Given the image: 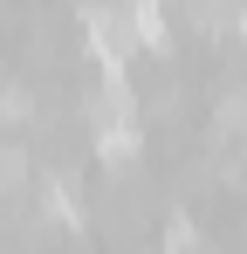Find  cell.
<instances>
[{"label": "cell", "mask_w": 247, "mask_h": 254, "mask_svg": "<svg viewBox=\"0 0 247 254\" xmlns=\"http://www.w3.org/2000/svg\"><path fill=\"white\" fill-rule=\"evenodd\" d=\"M82 48L96 55L103 76H130L137 35H130V21H124V7H89V14H82Z\"/></svg>", "instance_id": "1"}, {"label": "cell", "mask_w": 247, "mask_h": 254, "mask_svg": "<svg viewBox=\"0 0 247 254\" xmlns=\"http://www.w3.org/2000/svg\"><path fill=\"white\" fill-rule=\"evenodd\" d=\"M96 158L103 165H130L137 158V117H103L96 124Z\"/></svg>", "instance_id": "2"}, {"label": "cell", "mask_w": 247, "mask_h": 254, "mask_svg": "<svg viewBox=\"0 0 247 254\" xmlns=\"http://www.w3.org/2000/svg\"><path fill=\"white\" fill-rule=\"evenodd\" d=\"M124 21H130L137 48H165V0H124Z\"/></svg>", "instance_id": "3"}, {"label": "cell", "mask_w": 247, "mask_h": 254, "mask_svg": "<svg viewBox=\"0 0 247 254\" xmlns=\"http://www.w3.org/2000/svg\"><path fill=\"white\" fill-rule=\"evenodd\" d=\"M41 213H48L55 227H76L82 220V199L69 192V179H48V186H41Z\"/></svg>", "instance_id": "4"}, {"label": "cell", "mask_w": 247, "mask_h": 254, "mask_svg": "<svg viewBox=\"0 0 247 254\" xmlns=\"http://www.w3.org/2000/svg\"><path fill=\"white\" fill-rule=\"evenodd\" d=\"M220 130L227 137H247V89H227L220 96Z\"/></svg>", "instance_id": "5"}, {"label": "cell", "mask_w": 247, "mask_h": 254, "mask_svg": "<svg viewBox=\"0 0 247 254\" xmlns=\"http://www.w3.org/2000/svg\"><path fill=\"white\" fill-rule=\"evenodd\" d=\"M0 117H7V124H21V117H28V89L0 83Z\"/></svg>", "instance_id": "6"}, {"label": "cell", "mask_w": 247, "mask_h": 254, "mask_svg": "<svg viewBox=\"0 0 247 254\" xmlns=\"http://www.w3.org/2000/svg\"><path fill=\"white\" fill-rule=\"evenodd\" d=\"M21 172H28L21 144H0V186H21Z\"/></svg>", "instance_id": "7"}, {"label": "cell", "mask_w": 247, "mask_h": 254, "mask_svg": "<svg viewBox=\"0 0 247 254\" xmlns=\"http://www.w3.org/2000/svg\"><path fill=\"white\" fill-rule=\"evenodd\" d=\"M234 35H241V42H247V0H241V7H234Z\"/></svg>", "instance_id": "8"}]
</instances>
